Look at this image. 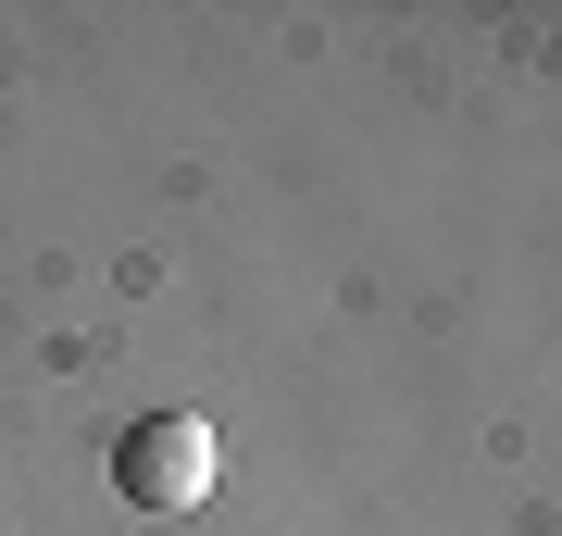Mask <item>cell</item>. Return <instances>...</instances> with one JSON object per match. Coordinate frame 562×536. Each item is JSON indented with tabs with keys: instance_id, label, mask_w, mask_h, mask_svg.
<instances>
[{
	"instance_id": "obj_1",
	"label": "cell",
	"mask_w": 562,
	"mask_h": 536,
	"mask_svg": "<svg viewBox=\"0 0 562 536\" xmlns=\"http://www.w3.org/2000/svg\"><path fill=\"white\" fill-rule=\"evenodd\" d=\"M113 487L138 499V512H201V499L225 487V437L201 412H138L113 437Z\"/></svg>"
}]
</instances>
